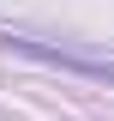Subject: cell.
Masks as SVG:
<instances>
[{
	"instance_id": "cell-1",
	"label": "cell",
	"mask_w": 114,
	"mask_h": 121,
	"mask_svg": "<svg viewBox=\"0 0 114 121\" xmlns=\"http://www.w3.org/2000/svg\"><path fill=\"white\" fill-rule=\"evenodd\" d=\"M0 43H12L18 55H36V60H60V67H84V73H102V79H114V60H96V55H72V48H48V43H30V36H0Z\"/></svg>"
}]
</instances>
